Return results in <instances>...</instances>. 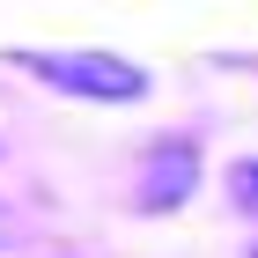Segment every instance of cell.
<instances>
[{
    "instance_id": "obj_1",
    "label": "cell",
    "mask_w": 258,
    "mask_h": 258,
    "mask_svg": "<svg viewBox=\"0 0 258 258\" xmlns=\"http://www.w3.org/2000/svg\"><path fill=\"white\" fill-rule=\"evenodd\" d=\"M22 67H37L52 89L67 96H96V103H133L148 96V74L133 59H111V52H15Z\"/></svg>"
},
{
    "instance_id": "obj_2",
    "label": "cell",
    "mask_w": 258,
    "mask_h": 258,
    "mask_svg": "<svg viewBox=\"0 0 258 258\" xmlns=\"http://www.w3.org/2000/svg\"><path fill=\"white\" fill-rule=\"evenodd\" d=\"M192 170H199V155L192 148H155L148 155V170H140V207H177L184 192H192Z\"/></svg>"
},
{
    "instance_id": "obj_3",
    "label": "cell",
    "mask_w": 258,
    "mask_h": 258,
    "mask_svg": "<svg viewBox=\"0 0 258 258\" xmlns=\"http://www.w3.org/2000/svg\"><path fill=\"white\" fill-rule=\"evenodd\" d=\"M229 192H236V207H243V214L258 221V162H243L236 177H229Z\"/></svg>"
},
{
    "instance_id": "obj_4",
    "label": "cell",
    "mask_w": 258,
    "mask_h": 258,
    "mask_svg": "<svg viewBox=\"0 0 258 258\" xmlns=\"http://www.w3.org/2000/svg\"><path fill=\"white\" fill-rule=\"evenodd\" d=\"M0 229H8V221H0Z\"/></svg>"
}]
</instances>
